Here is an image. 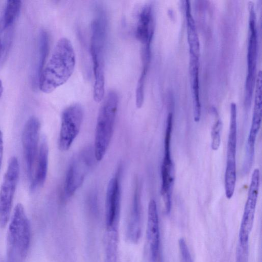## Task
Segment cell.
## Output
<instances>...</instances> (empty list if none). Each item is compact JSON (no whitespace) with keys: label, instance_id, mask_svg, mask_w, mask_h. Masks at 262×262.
<instances>
[{"label":"cell","instance_id":"obj_1","mask_svg":"<svg viewBox=\"0 0 262 262\" xmlns=\"http://www.w3.org/2000/svg\"><path fill=\"white\" fill-rule=\"evenodd\" d=\"M75 63V51L71 41L65 37L60 38L39 77L40 90L49 94L66 82L74 72Z\"/></svg>","mask_w":262,"mask_h":262},{"label":"cell","instance_id":"obj_2","mask_svg":"<svg viewBox=\"0 0 262 262\" xmlns=\"http://www.w3.org/2000/svg\"><path fill=\"white\" fill-rule=\"evenodd\" d=\"M107 20L103 11H99L91 25V54L93 63L94 85L93 98L99 102L104 94V49Z\"/></svg>","mask_w":262,"mask_h":262},{"label":"cell","instance_id":"obj_3","mask_svg":"<svg viewBox=\"0 0 262 262\" xmlns=\"http://www.w3.org/2000/svg\"><path fill=\"white\" fill-rule=\"evenodd\" d=\"M31 230L24 207L18 203L14 208L8 231V262H22L30 246Z\"/></svg>","mask_w":262,"mask_h":262},{"label":"cell","instance_id":"obj_4","mask_svg":"<svg viewBox=\"0 0 262 262\" xmlns=\"http://www.w3.org/2000/svg\"><path fill=\"white\" fill-rule=\"evenodd\" d=\"M119 103V97L114 91L107 94L99 113L96 126L94 153L96 160L101 161L111 142Z\"/></svg>","mask_w":262,"mask_h":262},{"label":"cell","instance_id":"obj_5","mask_svg":"<svg viewBox=\"0 0 262 262\" xmlns=\"http://www.w3.org/2000/svg\"><path fill=\"white\" fill-rule=\"evenodd\" d=\"M19 175L18 160L13 156L9 160L0 189V225L2 227L6 226L9 219Z\"/></svg>","mask_w":262,"mask_h":262},{"label":"cell","instance_id":"obj_6","mask_svg":"<svg viewBox=\"0 0 262 262\" xmlns=\"http://www.w3.org/2000/svg\"><path fill=\"white\" fill-rule=\"evenodd\" d=\"M249 18L248 43L247 52V75L245 85V105H250L256 77L257 55V36L256 26V15L254 5L249 4Z\"/></svg>","mask_w":262,"mask_h":262},{"label":"cell","instance_id":"obj_7","mask_svg":"<svg viewBox=\"0 0 262 262\" xmlns=\"http://www.w3.org/2000/svg\"><path fill=\"white\" fill-rule=\"evenodd\" d=\"M236 106L231 104L229 132L227 141L226 167L225 173V191L230 199L234 192L236 181V152L237 142Z\"/></svg>","mask_w":262,"mask_h":262},{"label":"cell","instance_id":"obj_8","mask_svg":"<svg viewBox=\"0 0 262 262\" xmlns=\"http://www.w3.org/2000/svg\"><path fill=\"white\" fill-rule=\"evenodd\" d=\"M83 118V108L78 103L71 104L62 112L58 139L60 150L70 148L79 132Z\"/></svg>","mask_w":262,"mask_h":262},{"label":"cell","instance_id":"obj_9","mask_svg":"<svg viewBox=\"0 0 262 262\" xmlns=\"http://www.w3.org/2000/svg\"><path fill=\"white\" fill-rule=\"evenodd\" d=\"M92 154L91 149H85L75 156L71 162L64 183V192L67 197L73 195L82 184L93 163Z\"/></svg>","mask_w":262,"mask_h":262},{"label":"cell","instance_id":"obj_10","mask_svg":"<svg viewBox=\"0 0 262 262\" xmlns=\"http://www.w3.org/2000/svg\"><path fill=\"white\" fill-rule=\"evenodd\" d=\"M172 127V119L167 118L164 141V156L161 166L162 184L161 193L164 202L167 214L171 208V192L174 181V168L170 155V139Z\"/></svg>","mask_w":262,"mask_h":262},{"label":"cell","instance_id":"obj_11","mask_svg":"<svg viewBox=\"0 0 262 262\" xmlns=\"http://www.w3.org/2000/svg\"><path fill=\"white\" fill-rule=\"evenodd\" d=\"M40 124L35 116H31L26 122L22 133L21 141L28 178L31 181L34 167L37 157L38 142Z\"/></svg>","mask_w":262,"mask_h":262},{"label":"cell","instance_id":"obj_12","mask_svg":"<svg viewBox=\"0 0 262 262\" xmlns=\"http://www.w3.org/2000/svg\"><path fill=\"white\" fill-rule=\"evenodd\" d=\"M259 182V170L255 168L252 174L247 199L239 227L238 241H249V236L254 224Z\"/></svg>","mask_w":262,"mask_h":262},{"label":"cell","instance_id":"obj_13","mask_svg":"<svg viewBox=\"0 0 262 262\" xmlns=\"http://www.w3.org/2000/svg\"><path fill=\"white\" fill-rule=\"evenodd\" d=\"M145 254L149 262H157L160 251V229L156 202L152 199L148 206Z\"/></svg>","mask_w":262,"mask_h":262},{"label":"cell","instance_id":"obj_14","mask_svg":"<svg viewBox=\"0 0 262 262\" xmlns=\"http://www.w3.org/2000/svg\"><path fill=\"white\" fill-rule=\"evenodd\" d=\"M119 171L110 181L106 194L105 220L106 230L118 229L120 209Z\"/></svg>","mask_w":262,"mask_h":262},{"label":"cell","instance_id":"obj_15","mask_svg":"<svg viewBox=\"0 0 262 262\" xmlns=\"http://www.w3.org/2000/svg\"><path fill=\"white\" fill-rule=\"evenodd\" d=\"M261 122V103L254 102L251 126L246 146L245 156L243 164V172L247 174L251 169L254 160L255 144Z\"/></svg>","mask_w":262,"mask_h":262},{"label":"cell","instance_id":"obj_16","mask_svg":"<svg viewBox=\"0 0 262 262\" xmlns=\"http://www.w3.org/2000/svg\"><path fill=\"white\" fill-rule=\"evenodd\" d=\"M154 31L152 8L150 5H146L139 15L135 35L142 45L151 44Z\"/></svg>","mask_w":262,"mask_h":262},{"label":"cell","instance_id":"obj_17","mask_svg":"<svg viewBox=\"0 0 262 262\" xmlns=\"http://www.w3.org/2000/svg\"><path fill=\"white\" fill-rule=\"evenodd\" d=\"M189 73L193 98V118L194 121L198 122L201 114L199 77L200 55L192 53H189Z\"/></svg>","mask_w":262,"mask_h":262},{"label":"cell","instance_id":"obj_18","mask_svg":"<svg viewBox=\"0 0 262 262\" xmlns=\"http://www.w3.org/2000/svg\"><path fill=\"white\" fill-rule=\"evenodd\" d=\"M48 145L47 139L42 137L37 155L36 169L30 184V190L34 191L43 186L47 177L48 165Z\"/></svg>","mask_w":262,"mask_h":262},{"label":"cell","instance_id":"obj_19","mask_svg":"<svg viewBox=\"0 0 262 262\" xmlns=\"http://www.w3.org/2000/svg\"><path fill=\"white\" fill-rule=\"evenodd\" d=\"M141 215L138 188L135 191L126 227V237L132 243H137L141 234Z\"/></svg>","mask_w":262,"mask_h":262},{"label":"cell","instance_id":"obj_20","mask_svg":"<svg viewBox=\"0 0 262 262\" xmlns=\"http://www.w3.org/2000/svg\"><path fill=\"white\" fill-rule=\"evenodd\" d=\"M185 15L189 52L200 55V42L189 1H185Z\"/></svg>","mask_w":262,"mask_h":262},{"label":"cell","instance_id":"obj_21","mask_svg":"<svg viewBox=\"0 0 262 262\" xmlns=\"http://www.w3.org/2000/svg\"><path fill=\"white\" fill-rule=\"evenodd\" d=\"M118 246V229L106 230L104 262H117Z\"/></svg>","mask_w":262,"mask_h":262},{"label":"cell","instance_id":"obj_22","mask_svg":"<svg viewBox=\"0 0 262 262\" xmlns=\"http://www.w3.org/2000/svg\"><path fill=\"white\" fill-rule=\"evenodd\" d=\"M49 50V36L47 32L41 30L39 35L38 62L35 70V79L38 80L39 77L43 69Z\"/></svg>","mask_w":262,"mask_h":262},{"label":"cell","instance_id":"obj_23","mask_svg":"<svg viewBox=\"0 0 262 262\" xmlns=\"http://www.w3.org/2000/svg\"><path fill=\"white\" fill-rule=\"evenodd\" d=\"M21 6L20 1H7L2 18V26L4 29L10 27L18 17Z\"/></svg>","mask_w":262,"mask_h":262},{"label":"cell","instance_id":"obj_24","mask_svg":"<svg viewBox=\"0 0 262 262\" xmlns=\"http://www.w3.org/2000/svg\"><path fill=\"white\" fill-rule=\"evenodd\" d=\"M222 124L220 119H217L213 124L211 132V148L213 150H216L220 147L221 144V130Z\"/></svg>","mask_w":262,"mask_h":262},{"label":"cell","instance_id":"obj_25","mask_svg":"<svg viewBox=\"0 0 262 262\" xmlns=\"http://www.w3.org/2000/svg\"><path fill=\"white\" fill-rule=\"evenodd\" d=\"M235 262H249V241H238L236 250Z\"/></svg>","mask_w":262,"mask_h":262},{"label":"cell","instance_id":"obj_26","mask_svg":"<svg viewBox=\"0 0 262 262\" xmlns=\"http://www.w3.org/2000/svg\"><path fill=\"white\" fill-rule=\"evenodd\" d=\"M178 245L181 262H192L188 247L183 238L179 239Z\"/></svg>","mask_w":262,"mask_h":262},{"label":"cell","instance_id":"obj_27","mask_svg":"<svg viewBox=\"0 0 262 262\" xmlns=\"http://www.w3.org/2000/svg\"><path fill=\"white\" fill-rule=\"evenodd\" d=\"M3 134L0 129V169L2 162L3 156Z\"/></svg>","mask_w":262,"mask_h":262},{"label":"cell","instance_id":"obj_28","mask_svg":"<svg viewBox=\"0 0 262 262\" xmlns=\"http://www.w3.org/2000/svg\"><path fill=\"white\" fill-rule=\"evenodd\" d=\"M3 93V86L2 80L0 79V98H1Z\"/></svg>","mask_w":262,"mask_h":262},{"label":"cell","instance_id":"obj_29","mask_svg":"<svg viewBox=\"0 0 262 262\" xmlns=\"http://www.w3.org/2000/svg\"><path fill=\"white\" fill-rule=\"evenodd\" d=\"M2 50V41H1V40L0 38V55H1Z\"/></svg>","mask_w":262,"mask_h":262}]
</instances>
